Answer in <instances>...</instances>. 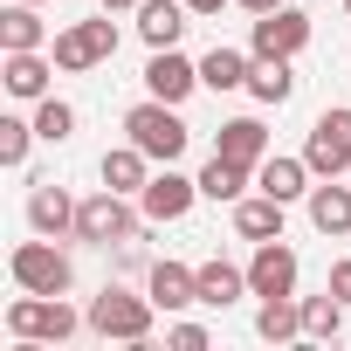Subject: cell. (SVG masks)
I'll return each mask as SVG.
<instances>
[{
  "instance_id": "obj_9",
  "label": "cell",
  "mask_w": 351,
  "mask_h": 351,
  "mask_svg": "<svg viewBox=\"0 0 351 351\" xmlns=\"http://www.w3.org/2000/svg\"><path fill=\"white\" fill-rule=\"evenodd\" d=\"M193 200H200V180H180V172L165 165V172H152V180H145L138 214H145V221H186Z\"/></svg>"
},
{
  "instance_id": "obj_27",
  "label": "cell",
  "mask_w": 351,
  "mask_h": 351,
  "mask_svg": "<svg viewBox=\"0 0 351 351\" xmlns=\"http://www.w3.org/2000/svg\"><path fill=\"white\" fill-rule=\"evenodd\" d=\"M344 330V296H303V337H337Z\"/></svg>"
},
{
  "instance_id": "obj_30",
  "label": "cell",
  "mask_w": 351,
  "mask_h": 351,
  "mask_svg": "<svg viewBox=\"0 0 351 351\" xmlns=\"http://www.w3.org/2000/svg\"><path fill=\"white\" fill-rule=\"evenodd\" d=\"M165 344H172V351H207V330H200V324H172Z\"/></svg>"
},
{
  "instance_id": "obj_25",
  "label": "cell",
  "mask_w": 351,
  "mask_h": 351,
  "mask_svg": "<svg viewBox=\"0 0 351 351\" xmlns=\"http://www.w3.org/2000/svg\"><path fill=\"white\" fill-rule=\"evenodd\" d=\"M248 97H255V104H289V97H296V76H289V62H269V56H255V69H248Z\"/></svg>"
},
{
  "instance_id": "obj_16",
  "label": "cell",
  "mask_w": 351,
  "mask_h": 351,
  "mask_svg": "<svg viewBox=\"0 0 351 351\" xmlns=\"http://www.w3.org/2000/svg\"><path fill=\"white\" fill-rule=\"evenodd\" d=\"M152 303L158 310H186V303H200V269H186V262H152Z\"/></svg>"
},
{
  "instance_id": "obj_11",
  "label": "cell",
  "mask_w": 351,
  "mask_h": 351,
  "mask_svg": "<svg viewBox=\"0 0 351 351\" xmlns=\"http://www.w3.org/2000/svg\"><path fill=\"white\" fill-rule=\"evenodd\" d=\"M145 90H152L158 104H186V97L200 90V62H186L180 49H152V62H145Z\"/></svg>"
},
{
  "instance_id": "obj_23",
  "label": "cell",
  "mask_w": 351,
  "mask_h": 351,
  "mask_svg": "<svg viewBox=\"0 0 351 351\" xmlns=\"http://www.w3.org/2000/svg\"><path fill=\"white\" fill-rule=\"evenodd\" d=\"M234 296H248V269H234V262H200V303H207V310H228Z\"/></svg>"
},
{
  "instance_id": "obj_33",
  "label": "cell",
  "mask_w": 351,
  "mask_h": 351,
  "mask_svg": "<svg viewBox=\"0 0 351 351\" xmlns=\"http://www.w3.org/2000/svg\"><path fill=\"white\" fill-rule=\"evenodd\" d=\"M186 8H193V14H221V8H228V0H186Z\"/></svg>"
},
{
  "instance_id": "obj_14",
  "label": "cell",
  "mask_w": 351,
  "mask_h": 351,
  "mask_svg": "<svg viewBox=\"0 0 351 351\" xmlns=\"http://www.w3.org/2000/svg\"><path fill=\"white\" fill-rule=\"evenodd\" d=\"M214 152L255 172V165L269 158V131H262V117H228V124H221V138H214Z\"/></svg>"
},
{
  "instance_id": "obj_8",
  "label": "cell",
  "mask_w": 351,
  "mask_h": 351,
  "mask_svg": "<svg viewBox=\"0 0 351 351\" xmlns=\"http://www.w3.org/2000/svg\"><path fill=\"white\" fill-rule=\"evenodd\" d=\"M248 49H255V56H269V62L303 56V49H310V14H296V8H269V14H255Z\"/></svg>"
},
{
  "instance_id": "obj_34",
  "label": "cell",
  "mask_w": 351,
  "mask_h": 351,
  "mask_svg": "<svg viewBox=\"0 0 351 351\" xmlns=\"http://www.w3.org/2000/svg\"><path fill=\"white\" fill-rule=\"evenodd\" d=\"M104 8H110V14H117V8H138V0H104Z\"/></svg>"
},
{
  "instance_id": "obj_28",
  "label": "cell",
  "mask_w": 351,
  "mask_h": 351,
  "mask_svg": "<svg viewBox=\"0 0 351 351\" xmlns=\"http://www.w3.org/2000/svg\"><path fill=\"white\" fill-rule=\"evenodd\" d=\"M42 131L28 124V117H0V165H28V145H35Z\"/></svg>"
},
{
  "instance_id": "obj_17",
  "label": "cell",
  "mask_w": 351,
  "mask_h": 351,
  "mask_svg": "<svg viewBox=\"0 0 351 351\" xmlns=\"http://www.w3.org/2000/svg\"><path fill=\"white\" fill-rule=\"evenodd\" d=\"M49 42V21L35 14V0H14L0 14V56H21V49H42Z\"/></svg>"
},
{
  "instance_id": "obj_13",
  "label": "cell",
  "mask_w": 351,
  "mask_h": 351,
  "mask_svg": "<svg viewBox=\"0 0 351 351\" xmlns=\"http://www.w3.org/2000/svg\"><path fill=\"white\" fill-rule=\"evenodd\" d=\"M186 0H138V35H145V49H180V35H186Z\"/></svg>"
},
{
  "instance_id": "obj_19",
  "label": "cell",
  "mask_w": 351,
  "mask_h": 351,
  "mask_svg": "<svg viewBox=\"0 0 351 351\" xmlns=\"http://www.w3.org/2000/svg\"><path fill=\"white\" fill-rule=\"evenodd\" d=\"M234 234H241V241H276V234H282V200H276V193L234 200Z\"/></svg>"
},
{
  "instance_id": "obj_2",
  "label": "cell",
  "mask_w": 351,
  "mask_h": 351,
  "mask_svg": "<svg viewBox=\"0 0 351 351\" xmlns=\"http://www.w3.org/2000/svg\"><path fill=\"white\" fill-rule=\"evenodd\" d=\"M83 317H90V330H97V337L145 344V337H152V317H158V303H152V289H145V296H131V289H117V282H110L104 296H90V310H83Z\"/></svg>"
},
{
  "instance_id": "obj_35",
  "label": "cell",
  "mask_w": 351,
  "mask_h": 351,
  "mask_svg": "<svg viewBox=\"0 0 351 351\" xmlns=\"http://www.w3.org/2000/svg\"><path fill=\"white\" fill-rule=\"evenodd\" d=\"M344 14H351V0H344Z\"/></svg>"
},
{
  "instance_id": "obj_36",
  "label": "cell",
  "mask_w": 351,
  "mask_h": 351,
  "mask_svg": "<svg viewBox=\"0 0 351 351\" xmlns=\"http://www.w3.org/2000/svg\"><path fill=\"white\" fill-rule=\"evenodd\" d=\"M35 8H42V0H35Z\"/></svg>"
},
{
  "instance_id": "obj_5",
  "label": "cell",
  "mask_w": 351,
  "mask_h": 351,
  "mask_svg": "<svg viewBox=\"0 0 351 351\" xmlns=\"http://www.w3.org/2000/svg\"><path fill=\"white\" fill-rule=\"evenodd\" d=\"M76 324H90V317H76L62 296H21V303H8V330L14 337H35V344H62V337H76Z\"/></svg>"
},
{
  "instance_id": "obj_12",
  "label": "cell",
  "mask_w": 351,
  "mask_h": 351,
  "mask_svg": "<svg viewBox=\"0 0 351 351\" xmlns=\"http://www.w3.org/2000/svg\"><path fill=\"white\" fill-rule=\"evenodd\" d=\"M49 76H56V56H42V49H21V56L0 62V83H8V97H21V104H42Z\"/></svg>"
},
{
  "instance_id": "obj_3",
  "label": "cell",
  "mask_w": 351,
  "mask_h": 351,
  "mask_svg": "<svg viewBox=\"0 0 351 351\" xmlns=\"http://www.w3.org/2000/svg\"><path fill=\"white\" fill-rule=\"evenodd\" d=\"M49 56H56V69H69V76H83V69L110 62V56H117V21H110V8H104L97 21H76V28H62Z\"/></svg>"
},
{
  "instance_id": "obj_32",
  "label": "cell",
  "mask_w": 351,
  "mask_h": 351,
  "mask_svg": "<svg viewBox=\"0 0 351 351\" xmlns=\"http://www.w3.org/2000/svg\"><path fill=\"white\" fill-rule=\"evenodd\" d=\"M241 8L248 14H269V8H289V0H241Z\"/></svg>"
},
{
  "instance_id": "obj_15",
  "label": "cell",
  "mask_w": 351,
  "mask_h": 351,
  "mask_svg": "<svg viewBox=\"0 0 351 351\" xmlns=\"http://www.w3.org/2000/svg\"><path fill=\"white\" fill-rule=\"evenodd\" d=\"M28 228H35V234H76V200H69L56 180H42V186L28 193Z\"/></svg>"
},
{
  "instance_id": "obj_22",
  "label": "cell",
  "mask_w": 351,
  "mask_h": 351,
  "mask_svg": "<svg viewBox=\"0 0 351 351\" xmlns=\"http://www.w3.org/2000/svg\"><path fill=\"white\" fill-rule=\"evenodd\" d=\"M145 165H152V158H145V152L124 138L117 152H104V186H110V193H145V180H152Z\"/></svg>"
},
{
  "instance_id": "obj_26",
  "label": "cell",
  "mask_w": 351,
  "mask_h": 351,
  "mask_svg": "<svg viewBox=\"0 0 351 351\" xmlns=\"http://www.w3.org/2000/svg\"><path fill=\"white\" fill-rule=\"evenodd\" d=\"M200 193H207V200H241V193H248V165H234V158L214 152L207 172H200Z\"/></svg>"
},
{
  "instance_id": "obj_31",
  "label": "cell",
  "mask_w": 351,
  "mask_h": 351,
  "mask_svg": "<svg viewBox=\"0 0 351 351\" xmlns=\"http://www.w3.org/2000/svg\"><path fill=\"white\" fill-rule=\"evenodd\" d=\"M330 296H344V303H351V262H337V269H330Z\"/></svg>"
},
{
  "instance_id": "obj_1",
  "label": "cell",
  "mask_w": 351,
  "mask_h": 351,
  "mask_svg": "<svg viewBox=\"0 0 351 351\" xmlns=\"http://www.w3.org/2000/svg\"><path fill=\"white\" fill-rule=\"evenodd\" d=\"M124 131H131V145H138L152 165H172V158L193 145V131L180 124V104H158V97H145L138 110H124Z\"/></svg>"
},
{
  "instance_id": "obj_6",
  "label": "cell",
  "mask_w": 351,
  "mask_h": 351,
  "mask_svg": "<svg viewBox=\"0 0 351 351\" xmlns=\"http://www.w3.org/2000/svg\"><path fill=\"white\" fill-rule=\"evenodd\" d=\"M76 241H97V248H110V241H138V214H131V200L124 193H90V200H76Z\"/></svg>"
},
{
  "instance_id": "obj_29",
  "label": "cell",
  "mask_w": 351,
  "mask_h": 351,
  "mask_svg": "<svg viewBox=\"0 0 351 351\" xmlns=\"http://www.w3.org/2000/svg\"><path fill=\"white\" fill-rule=\"evenodd\" d=\"M35 131H42L49 145H62V138L76 131V110H69L62 97H42V104H35Z\"/></svg>"
},
{
  "instance_id": "obj_4",
  "label": "cell",
  "mask_w": 351,
  "mask_h": 351,
  "mask_svg": "<svg viewBox=\"0 0 351 351\" xmlns=\"http://www.w3.org/2000/svg\"><path fill=\"white\" fill-rule=\"evenodd\" d=\"M8 269H14V282H21V289H35V296H69V282H76V269H69V255L56 248V234L21 241Z\"/></svg>"
},
{
  "instance_id": "obj_10",
  "label": "cell",
  "mask_w": 351,
  "mask_h": 351,
  "mask_svg": "<svg viewBox=\"0 0 351 351\" xmlns=\"http://www.w3.org/2000/svg\"><path fill=\"white\" fill-rule=\"evenodd\" d=\"M248 296H296V248H289L282 234H276V241H255Z\"/></svg>"
},
{
  "instance_id": "obj_24",
  "label": "cell",
  "mask_w": 351,
  "mask_h": 351,
  "mask_svg": "<svg viewBox=\"0 0 351 351\" xmlns=\"http://www.w3.org/2000/svg\"><path fill=\"white\" fill-rule=\"evenodd\" d=\"M248 69H255V62H248L241 49H214V56L200 62V83H207L214 97H221V90H248Z\"/></svg>"
},
{
  "instance_id": "obj_21",
  "label": "cell",
  "mask_w": 351,
  "mask_h": 351,
  "mask_svg": "<svg viewBox=\"0 0 351 351\" xmlns=\"http://www.w3.org/2000/svg\"><path fill=\"white\" fill-rule=\"evenodd\" d=\"M255 330H262L269 344H289V337H303V296H262V310H255Z\"/></svg>"
},
{
  "instance_id": "obj_20",
  "label": "cell",
  "mask_w": 351,
  "mask_h": 351,
  "mask_svg": "<svg viewBox=\"0 0 351 351\" xmlns=\"http://www.w3.org/2000/svg\"><path fill=\"white\" fill-rule=\"evenodd\" d=\"M310 228L317 234H351V186H337V180L310 186Z\"/></svg>"
},
{
  "instance_id": "obj_18",
  "label": "cell",
  "mask_w": 351,
  "mask_h": 351,
  "mask_svg": "<svg viewBox=\"0 0 351 351\" xmlns=\"http://www.w3.org/2000/svg\"><path fill=\"white\" fill-rule=\"evenodd\" d=\"M255 186H262V193H276V200L289 207V200H303V193H310V165H303V158H276V152H269V158L255 165Z\"/></svg>"
},
{
  "instance_id": "obj_7",
  "label": "cell",
  "mask_w": 351,
  "mask_h": 351,
  "mask_svg": "<svg viewBox=\"0 0 351 351\" xmlns=\"http://www.w3.org/2000/svg\"><path fill=\"white\" fill-rule=\"evenodd\" d=\"M303 165L317 172V180H344V172H351V110H324V117L310 124Z\"/></svg>"
}]
</instances>
